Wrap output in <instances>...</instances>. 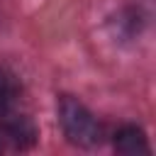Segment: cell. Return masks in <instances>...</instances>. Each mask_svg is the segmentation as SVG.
Returning a JSON list of instances; mask_svg holds the SVG:
<instances>
[{
    "mask_svg": "<svg viewBox=\"0 0 156 156\" xmlns=\"http://www.w3.org/2000/svg\"><path fill=\"white\" fill-rule=\"evenodd\" d=\"M0 132L5 134V139L17 146V149H27L37 141V129L32 124L29 117L24 115H12V117H2L0 119Z\"/></svg>",
    "mask_w": 156,
    "mask_h": 156,
    "instance_id": "obj_2",
    "label": "cell"
},
{
    "mask_svg": "<svg viewBox=\"0 0 156 156\" xmlns=\"http://www.w3.org/2000/svg\"><path fill=\"white\" fill-rule=\"evenodd\" d=\"M12 98H15V83L5 71H0V112H5V107L12 102Z\"/></svg>",
    "mask_w": 156,
    "mask_h": 156,
    "instance_id": "obj_4",
    "label": "cell"
},
{
    "mask_svg": "<svg viewBox=\"0 0 156 156\" xmlns=\"http://www.w3.org/2000/svg\"><path fill=\"white\" fill-rule=\"evenodd\" d=\"M58 122L66 139L78 146H95L102 141V127L98 124V119L88 112L83 102L71 95L58 98Z\"/></svg>",
    "mask_w": 156,
    "mask_h": 156,
    "instance_id": "obj_1",
    "label": "cell"
},
{
    "mask_svg": "<svg viewBox=\"0 0 156 156\" xmlns=\"http://www.w3.org/2000/svg\"><path fill=\"white\" fill-rule=\"evenodd\" d=\"M115 151L117 154H127V156H136V154H149V141L146 134L139 127H122L115 134Z\"/></svg>",
    "mask_w": 156,
    "mask_h": 156,
    "instance_id": "obj_3",
    "label": "cell"
}]
</instances>
